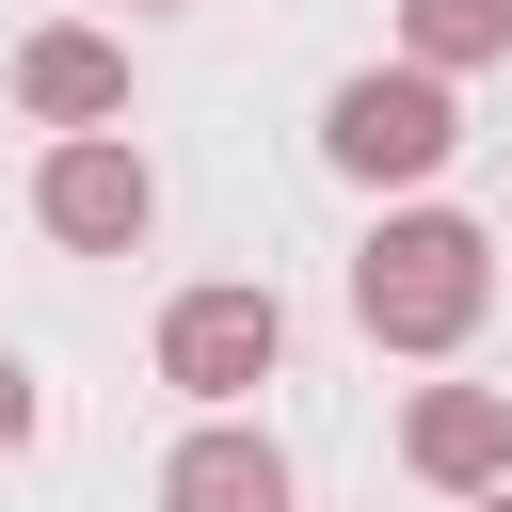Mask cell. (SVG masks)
<instances>
[{"label":"cell","instance_id":"1","mask_svg":"<svg viewBox=\"0 0 512 512\" xmlns=\"http://www.w3.org/2000/svg\"><path fill=\"white\" fill-rule=\"evenodd\" d=\"M480 304H496V224H464V208H384L368 224V256H352L368 352H464Z\"/></svg>","mask_w":512,"mask_h":512},{"label":"cell","instance_id":"2","mask_svg":"<svg viewBox=\"0 0 512 512\" xmlns=\"http://www.w3.org/2000/svg\"><path fill=\"white\" fill-rule=\"evenodd\" d=\"M320 160H336L352 192H432V176L464 160V96H448L432 64H352V80L320 96Z\"/></svg>","mask_w":512,"mask_h":512},{"label":"cell","instance_id":"3","mask_svg":"<svg viewBox=\"0 0 512 512\" xmlns=\"http://www.w3.org/2000/svg\"><path fill=\"white\" fill-rule=\"evenodd\" d=\"M272 368H288V304H272L256 272H224V288H176V304H160V384H176L192 416H240Z\"/></svg>","mask_w":512,"mask_h":512},{"label":"cell","instance_id":"4","mask_svg":"<svg viewBox=\"0 0 512 512\" xmlns=\"http://www.w3.org/2000/svg\"><path fill=\"white\" fill-rule=\"evenodd\" d=\"M32 224H48L64 256H144V224H160L144 144H128V128H64V144L32 160Z\"/></svg>","mask_w":512,"mask_h":512},{"label":"cell","instance_id":"5","mask_svg":"<svg viewBox=\"0 0 512 512\" xmlns=\"http://www.w3.org/2000/svg\"><path fill=\"white\" fill-rule=\"evenodd\" d=\"M400 464L432 496H496L512 480V384H416L400 400Z\"/></svg>","mask_w":512,"mask_h":512},{"label":"cell","instance_id":"6","mask_svg":"<svg viewBox=\"0 0 512 512\" xmlns=\"http://www.w3.org/2000/svg\"><path fill=\"white\" fill-rule=\"evenodd\" d=\"M16 112L64 144V128H128V48L112 32H80V16H48V32H16Z\"/></svg>","mask_w":512,"mask_h":512},{"label":"cell","instance_id":"7","mask_svg":"<svg viewBox=\"0 0 512 512\" xmlns=\"http://www.w3.org/2000/svg\"><path fill=\"white\" fill-rule=\"evenodd\" d=\"M160 512H288V448L256 416H192L160 464Z\"/></svg>","mask_w":512,"mask_h":512},{"label":"cell","instance_id":"8","mask_svg":"<svg viewBox=\"0 0 512 512\" xmlns=\"http://www.w3.org/2000/svg\"><path fill=\"white\" fill-rule=\"evenodd\" d=\"M400 64H432V80L512 64V0H400Z\"/></svg>","mask_w":512,"mask_h":512},{"label":"cell","instance_id":"9","mask_svg":"<svg viewBox=\"0 0 512 512\" xmlns=\"http://www.w3.org/2000/svg\"><path fill=\"white\" fill-rule=\"evenodd\" d=\"M32 416H48V384H32V368H16V352H0V464H16V448H32Z\"/></svg>","mask_w":512,"mask_h":512},{"label":"cell","instance_id":"10","mask_svg":"<svg viewBox=\"0 0 512 512\" xmlns=\"http://www.w3.org/2000/svg\"><path fill=\"white\" fill-rule=\"evenodd\" d=\"M448 512H512V480H496V496H448Z\"/></svg>","mask_w":512,"mask_h":512},{"label":"cell","instance_id":"11","mask_svg":"<svg viewBox=\"0 0 512 512\" xmlns=\"http://www.w3.org/2000/svg\"><path fill=\"white\" fill-rule=\"evenodd\" d=\"M128 16H176V0H128Z\"/></svg>","mask_w":512,"mask_h":512}]
</instances>
